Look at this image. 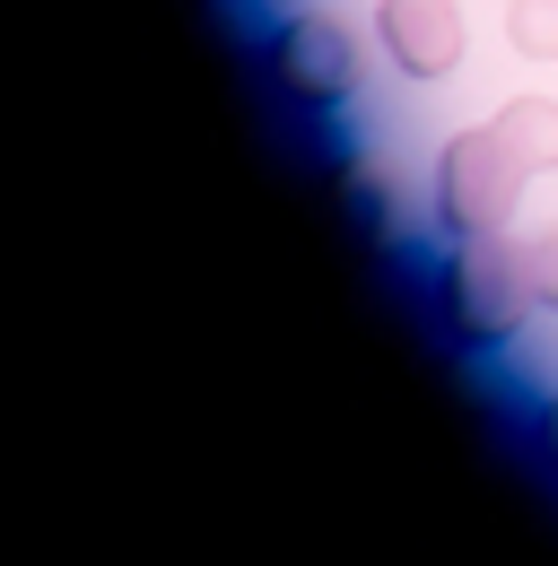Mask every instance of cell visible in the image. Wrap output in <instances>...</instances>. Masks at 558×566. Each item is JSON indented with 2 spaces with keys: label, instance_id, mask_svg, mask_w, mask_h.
Returning <instances> with one entry per match:
<instances>
[{
  "label": "cell",
  "instance_id": "cell-5",
  "mask_svg": "<svg viewBox=\"0 0 558 566\" xmlns=\"http://www.w3.org/2000/svg\"><path fill=\"white\" fill-rule=\"evenodd\" d=\"M488 132L515 148V166H524V175L558 166V105H550V96H515V105H506V114H497Z\"/></svg>",
  "mask_w": 558,
  "mask_h": 566
},
{
  "label": "cell",
  "instance_id": "cell-8",
  "mask_svg": "<svg viewBox=\"0 0 558 566\" xmlns=\"http://www.w3.org/2000/svg\"><path fill=\"white\" fill-rule=\"evenodd\" d=\"M541 436H550V453H558V401H550V410H541Z\"/></svg>",
  "mask_w": 558,
  "mask_h": 566
},
{
  "label": "cell",
  "instance_id": "cell-1",
  "mask_svg": "<svg viewBox=\"0 0 558 566\" xmlns=\"http://www.w3.org/2000/svg\"><path fill=\"white\" fill-rule=\"evenodd\" d=\"M541 287H533V253H506V244H488L472 235L454 262H445V280H436V305H445V323L488 349V340H506L515 323H524V305H533Z\"/></svg>",
  "mask_w": 558,
  "mask_h": 566
},
{
  "label": "cell",
  "instance_id": "cell-7",
  "mask_svg": "<svg viewBox=\"0 0 558 566\" xmlns=\"http://www.w3.org/2000/svg\"><path fill=\"white\" fill-rule=\"evenodd\" d=\"M533 287H541V296H550V305H558V235H550V244H541V253H533Z\"/></svg>",
  "mask_w": 558,
  "mask_h": 566
},
{
  "label": "cell",
  "instance_id": "cell-6",
  "mask_svg": "<svg viewBox=\"0 0 558 566\" xmlns=\"http://www.w3.org/2000/svg\"><path fill=\"white\" fill-rule=\"evenodd\" d=\"M506 35H515V53L558 62V0H515V9H506Z\"/></svg>",
  "mask_w": 558,
  "mask_h": 566
},
{
  "label": "cell",
  "instance_id": "cell-2",
  "mask_svg": "<svg viewBox=\"0 0 558 566\" xmlns=\"http://www.w3.org/2000/svg\"><path fill=\"white\" fill-rule=\"evenodd\" d=\"M515 192H524V166H515V148L497 132H463L436 157V218L454 235H488L497 218L515 210Z\"/></svg>",
  "mask_w": 558,
  "mask_h": 566
},
{
  "label": "cell",
  "instance_id": "cell-3",
  "mask_svg": "<svg viewBox=\"0 0 558 566\" xmlns=\"http://www.w3.org/2000/svg\"><path fill=\"white\" fill-rule=\"evenodd\" d=\"M271 71L297 105H341L358 87V53H349V35L332 18H288L271 35Z\"/></svg>",
  "mask_w": 558,
  "mask_h": 566
},
{
  "label": "cell",
  "instance_id": "cell-4",
  "mask_svg": "<svg viewBox=\"0 0 558 566\" xmlns=\"http://www.w3.org/2000/svg\"><path fill=\"white\" fill-rule=\"evenodd\" d=\"M375 44L411 78H445L463 62V9L454 0H375Z\"/></svg>",
  "mask_w": 558,
  "mask_h": 566
}]
</instances>
